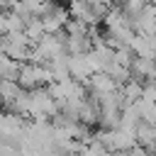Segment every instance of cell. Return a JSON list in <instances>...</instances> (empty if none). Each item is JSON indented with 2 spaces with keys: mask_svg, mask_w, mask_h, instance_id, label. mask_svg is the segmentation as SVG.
<instances>
[{
  "mask_svg": "<svg viewBox=\"0 0 156 156\" xmlns=\"http://www.w3.org/2000/svg\"><path fill=\"white\" fill-rule=\"evenodd\" d=\"M66 66H68V76H71L73 80H78V83H85V80L93 76V68H90V63H88V54L68 56Z\"/></svg>",
  "mask_w": 156,
  "mask_h": 156,
  "instance_id": "6da1fadb",
  "label": "cell"
},
{
  "mask_svg": "<svg viewBox=\"0 0 156 156\" xmlns=\"http://www.w3.org/2000/svg\"><path fill=\"white\" fill-rule=\"evenodd\" d=\"M93 49V41L88 34H78V37H66L63 41V51L68 56H76V54H88Z\"/></svg>",
  "mask_w": 156,
  "mask_h": 156,
  "instance_id": "7a4b0ae2",
  "label": "cell"
},
{
  "mask_svg": "<svg viewBox=\"0 0 156 156\" xmlns=\"http://www.w3.org/2000/svg\"><path fill=\"white\" fill-rule=\"evenodd\" d=\"M134 141H136L139 146H144V149H146L151 141H156V124L139 119L136 127H134Z\"/></svg>",
  "mask_w": 156,
  "mask_h": 156,
  "instance_id": "3957f363",
  "label": "cell"
},
{
  "mask_svg": "<svg viewBox=\"0 0 156 156\" xmlns=\"http://www.w3.org/2000/svg\"><path fill=\"white\" fill-rule=\"evenodd\" d=\"M127 46L132 49V54H134V56H141V58H156V51H154V46H151V39H149V37L134 34V37H132V41H129Z\"/></svg>",
  "mask_w": 156,
  "mask_h": 156,
  "instance_id": "277c9868",
  "label": "cell"
},
{
  "mask_svg": "<svg viewBox=\"0 0 156 156\" xmlns=\"http://www.w3.org/2000/svg\"><path fill=\"white\" fill-rule=\"evenodd\" d=\"M24 34H27V39H29L32 44H37V41L44 37V24H41V20H39L37 15H32L29 20H24Z\"/></svg>",
  "mask_w": 156,
  "mask_h": 156,
  "instance_id": "5b68a950",
  "label": "cell"
},
{
  "mask_svg": "<svg viewBox=\"0 0 156 156\" xmlns=\"http://www.w3.org/2000/svg\"><path fill=\"white\" fill-rule=\"evenodd\" d=\"M17 73H20V63L0 54V80H17Z\"/></svg>",
  "mask_w": 156,
  "mask_h": 156,
  "instance_id": "8992f818",
  "label": "cell"
},
{
  "mask_svg": "<svg viewBox=\"0 0 156 156\" xmlns=\"http://www.w3.org/2000/svg\"><path fill=\"white\" fill-rule=\"evenodd\" d=\"M20 85H17V80H0V100H2V105L5 102H12L17 95H20Z\"/></svg>",
  "mask_w": 156,
  "mask_h": 156,
  "instance_id": "52a82bcc",
  "label": "cell"
},
{
  "mask_svg": "<svg viewBox=\"0 0 156 156\" xmlns=\"http://www.w3.org/2000/svg\"><path fill=\"white\" fill-rule=\"evenodd\" d=\"M119 93L124 95L127 102H136V100L141 98V83H136V80H127L124 85H119Z\"/></svg>",
  "mask_w": 156,
  "mask_h": 156,
  "instance_id": "ba28073f",
  "label": "cell"
},
{
  "mask_svg": "<svg viewBox=\"0 0 156 156\" xmlns=\"http://www.w3.org/2000/svg\"><path fill=\"white\" fill-rule=\"evenodd\" d=\"M7 32H24V20L20 15H15L12 10L5 12V34Z\"/></svg>",
  "mask_w": 156,
  "mask_h": 156,
  "instance_id": "9c48e42d",
  "label": "cell"
},
{
  "mask_svg": "<svg viewBox=\"0 0 156 156\" xmlns=\"http://www.w3.org/2000/svg\"><path fill=\"white\" fill-rule=\"evenodd\" d=\"M115 63H119V66H124V68H129V63H132V58H134V54H132V49L129 46H117L115 49Z\"/></svg>",
  "mask_w": 156,
  "mask_h": 156,
  "instance_id": "30bf717a",
  "label": "cell"
},
{
  "mask_svg": "<svg viewBox=\"0 0 156 156\" xmlns=\"http://www.w3.org/2000/svg\"><path fill=\"white\" fill-rule=\"evenodd\" d=\"M124 154H127V156H149V154H146V149H144V146H139V144H134V146H132L129 151H124Z\"/></svg>",
  "mask_w": 156,
  "mask_h": 156,
  "instance_id": "8fae6325",
  "label": "cell"
},
{
  "mask_svg": "<svg viewBox=\"0 0 156 156\" xmlns=\"http://www.w3.org/2000/svg\"><path fill=\"white\" fill-rule=\"evenodd\" d=\"M146 154H149V156H156V141H151V144L146 146Z\"/></svg>",
  "mask_w": 156,
  "mask_h": 156,
  "instance_id": "7c38bea8",
  "label": "cell"
},
{
  "mask_svg": "<svg viewBox=\"0 0 156 156\" xmlns=\"http://www.w3.org/2000/svg\"><path fill=\"white\" fill-rule=\"evenodd\" d=\"M100 2H105V5H107V7H110V5H112V0H100Z\"/></svg>",
  "mask_w": 156,
  "mask_h": 156,
  "instance_id": "4fadbf2b",
  "label": "cell"
},
{
  "mask_svg": "<svg viewBox=\"0 0 156 156\" xmlns=\"http://www.w3.org/2000/svg\"><path fill=\"white\" fill-rule=\"evenodd\" d=\"M5 2H7V5H12V2H17V0H5Z\"/></svg>",
  "mask_w": 156,
  "mask_h": 156,
  "instance_id": "5bb4252c",
  "label": "cell"
},
{
  "mask_svg": "<svg viewBox=\"0 0 156 156\" xmlns=\"http://www.w3.org/2000/svg\"><path fill=\"white\" fill-rule=\"evenodd\" d=\"M146 2H149V5H156V0H146Z\"/></svg>",
  "mask_w": 156,
  "mask_h": 156,
  "instance_id": "9a60e30c",
  "label": "cell"
}]
</instances>
